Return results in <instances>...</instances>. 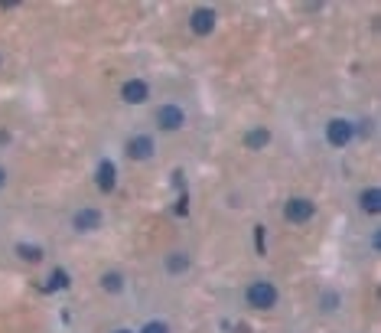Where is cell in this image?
Returning a JSON list of instances; mask_svg holds the SVG:
<instances>
[{"mask_svg":"<svg viewBox=\"0 0 381 333\" xmlns=\"http://www.w3.org/2000/svg\"><path fill=\"white\" fill-rule=\"evenodd\" d=\"M245 300L254 310H271L277 304V288L271 281H251L245 291Z\"/></svg>","mask_w":381,"mask_h":333,"instance_id":"6da1fadb","label":"cell"},{"mask_svg":"<svg viewBox=\"0 0 381 333\" xmlns=\"http://www.w3.org/2000/svg\"><path fill=\"white\" fill-rule=\"evenodd\" d=\"M153 121H157V128H160V131L173 134V131H183V124H186V111L179 108V105L167 102V105H160V108H157Z\"/></svg>","mask_w":381,"mask_h":333,"instance_id":"7a4b0ae2","label":"cell"},{"mask_svg":"<svg viewBox=\"0 0 381 333\" xmlns=\"http://www.w3.org/2000/svg\"><path fill=\"white\" fill-rule=\"evenodd\" d=\"M316 216V203L306 197H290L287 203H284V219L294 222V226H303V222H310Z\"/></svg>","mask_w":381,"mask_h":333,"instance_id":"3957f363","label":"cell"},{"mask_svg":"<svg viewBox=\"0 0 381 333\" xmlns=\"http://www.w3.org/2000/svg\"><path fill=\"white\" fill-rule=\"evenodd\" d=\"M356 137V128H352V121L346 118H332L329 124H326V141H329L332 147H346L349 141Z\"/></svg>","mask_w":381,"mask_h":333,"instance_id":"277c9868","label":"cell"},{"mask_svg":"<svg viewBox=\"0 0 381 333\" xmlns=\"http://www.w3.org/2000/svg\"><path fill=\"white\" fill-rule=\"evenodd\" d=\"M124 151H127V157H131V160H137V163L150 160V157H153V137L134 134V137H131V141L124 144Z\"/></svg>","mask_w":381,"mask_h":333,"instance_id":"5b68a950","label":"cell"},{"mask_svg":"<svg viewBox=\"0 0 381 333\" xmlns=\"http://www.w3.org/2000/svg\"><path fill=\"white\" fill-rule=\"evenodd\" d=\"M189 30H193L195 36H209L212 30H215V10L195 7L193 13H189Z\"/></svg>","mask_w":381,"mask_h":333,"instance_id":"8992f818","label":"cell"},{"mask_svg":"<svg viewBox=\"0 0 381 333\" xmlns=\"http://www.w3.org/2000/svg\"><path fill=\"white\" fill-rule=\"evenodd\" d=\"M102 209H95V206H85V209H78L75 216H72V229L75 232H95L98 226H102Z\"/></svg>","mask_w":381,"mask_h":333,"instance_id":"52a82bcc","label":"cell"},{"mask_svg":"<svg viewBox=\"0 0 381 333\" xmlns=\"http://www.w3.org/2000/svg\"><path fill=\"white\" fill-rule=\"evenodd\" d=\"M121 98H124L127 105H144L147 98H150V86H147L144 78H131V82L121 86Z\"/></svg>","mask_w":381,"mask_h":333,"instance_id":"ba28073f","label":"cell"},{"mask_svg":"<svg viewBox=\"0 0 381 333\" xmlns=\"http://www.w3.org/2000/svg\"><path fill=\"white\" fill-rule=\"evenodd\" d=\"M95 183H98L102 193H111V189L118 187V167H114V160L98 163V170H95Z\"/></svg>","mask_w":381,"mask_h":333,"instance_id":"9c48e42d","label":"cell"},{"mask_svg":"<svg viewBox=\"0 0 381 333\" xmlns=\"http://www.w3.org/2000/svg\"><path fill=\"white\" fill-rule=\"evenodd\" d=\"M358 206H362V213H368V216L378 213V209H381V193H378V187L362 189V193H358Z\"/></svg>","mask_w":381,"mask_h":333,"instance_id":"30bf717a","label":"cell"},{"mask_svg":"<svg viewBox=\"0 0 381 333\" xmlns=\"http://www.w3.org/2000/svg\"><path fill=\"white\" fill-rule=\"evenodd\" d=\"M271 144V128H251L245 134V147L248 151H261V147Z\"/></svg>","mask_w":381,"mask_h":333,"instance_id":"8fae6325","label":"cell"},{"mask_svg":"<svg viewBox=\"0 0 381 333\" xmlns=\"http://www.w3.org/2000/svg\"><path fill=\"white\" fill-rule=\"evenodd\" d=\"M13 252H17V258L20 262H26V265H40L42 258H46V252H42L40 245H26V242H20Z\"/></svg>","mask_w":381,"mask_h":333,"instance_id":"7c38bea8","label":"cell"},{"mask_svg":"<svg viewBox=\"0 0 381 333\" xmlns=\"http://www.w3.org/2000/svg\"><path fill=\"white\" fill-rule=\"evenodd\" d=\"M98 284H102V291H108V294H121V291H124V274L121 271H104L102 278H98Z\"/></svg>","mask_w":381,"mask_h":333,"instance_id":"4fadbf2b","label":"cell"},{"mask_svg":"<svg viewBox=\"0 0 381 333\" xmlns=\"http://www.w3.org/2000/svg\"><path fill=\"white\" fill-rule=\"evenodd\" d=\"M189 268V255L186 252H173V255H167V271L169 274H183Z\"/></svg>","mask_w":381,"mask_h":333,"instance_id":"5bb4252c","label":"cell"},{"mask_svg":"<svg viewBox=\"0 0 381 333\" xmlns=\"http://www.w3.org/2000/svg\"><path fill=\"white\" fill-rule=\"evenodd\" d=\"M66 288H68V271L56 268V271L49 274V281H46V291H66Z\"/></svg>","mask_w":381,"mask_h":333,"instance_id":"9a60e30c","label":"cell"},{"mask_svg":"<svg viewBox=\"0 0 381 333\" xmlns=\"http://www.w3.org/2000/svg\"><path fill=\"white\" fill-rule=\"evenodd\" d=\"M140 333H169V327L163 324V320H147L144 330H140Z\"/></svg>","mask_w":381,"mask_h":333,"instance_id":"2e32d148","label":"cell"},{"mask_svg":"<svg viewBox=\"0 0 381 333\" xmlns=\"http://www.w3.org/2000/svg\"><path fill=\"white\" fill-rule=\"evenodd\" d=\"M264 239H267V229L258 226V229H254V245H258V252H264Z\"/></svg>","mask_w":381,"mask_h":333,"instance_id":"e0dca14e","label":"cell"},{"mask_svg":"<svg viewBox=\"0 0 381 333\" xmlns=\"http://www.w3.org/2000/svg\"><path fill=\"white\" fill-rule=\"evenodd\" d=\"M173 213H176V216H186V213H189V199H186V193H183V197L176 199V206H173Z\"/></svg>","mask_w":381,"mask_h":333,"instance_id":"ac0fdd59","label":"cell"},{"mask_svg":"<svg viewBox=\"0 0 381 333\" xmlns=\"http://www.w3.org/2000/svg\"><path fill=\"white\" fill-rule=\"evenodd\" d=\"M336 304H339V298H336V294H326V298H322V308H326V310H332V308H336Z\"/></svg>","mask_w":381,"mask_h":333,"instance_id":"d6986e66","label":"cell"},{"mask_svg":"<svg viewBox=\"0 0 381 333\" xmlns=\"http://www.w3.org/2000/svg\"><path fill=\"white\" fill-rule=\"evenodd\" d=\"M0 144H10V131H0Z\"/></svg>","mask_w":381,"mask_h":333,"instance_id":"ffe728a7","label":"cell"},{"mask_svg":"<svg viewBox=\"0 0 381 333\" xmlns=\"http://www.w3.org/2000/svg\"><path fill=\"white\" fill-rule=\"evenodd\" d=\"M4 183H7V170L0 167V189H4Z\"/></svg>","mask_w":381,"mask_h":333,"instance_id":"44dd1931","label":"cell"},{"mask_svg":"<svg viewBox=\"0 0 381 333\" xmlns=\"http://www.w3.org/2000/svg\"><path fill=\"white\" fill-rule=\"evenodd\" d=\"M114 333H134V330H124V327H121V330H114Z\"/></svg>","mask_w":381,"mask_h":333,"instance_id":"7402d4cb","label":"cell"}]
</instances>
